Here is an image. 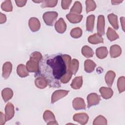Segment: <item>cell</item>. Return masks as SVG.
Wrapping results in <instances>:
<instances>
[{
	"mask_svg": "<svg viewBox=\"0 0 125 125\" xmlns=\"http://www.w3.org/2000/svg\"><path fill=\"white\" fill-rule=\"evenodd\" d=\"M6 21V17L5 14L0 13V23L2 24L5 22Z\"/></svg>",
	"mask_w": 125,
	"mask_h": 125,
	"instance_id": "obj_43",
	"label": "cell"
},
{
	"mask_svg": "<svg viewBox=\"0 0 125 125\" xmlns=\"http://www.w3.org/2000/svg\"><path fill=\"white\" fill-rule=\"evenodd\" d=\"M115 76L116 74L114 71L112 70H109L107 72L105 75V81L108 86H112L113 83L114 81Z\"/></svg>",
	"mask_w": 125,
	"mask_h": 125,
	"instance_id": "obj_22",
	"label": "cell"
},
{
	"mask_svg": "<svg viewBox=\"0 0 125 125\" xmlns=\"http://www.w3.org/2000/svg\"><path fill=\"white\" fill-rule=\"evenodd\" d=\"M15 110L13 104L11 103H8L5 107V117L6 121L11 120L14 116Z\"/></svg>",
	"mask_w": 125,
	"mask_h": 125,
	"instance_id": "obj_8",
	"label": "cell"
},
{
	"mask_svg": "<svg viewBox=\"0 0 125 125\" xmlns=\"http://www.w3.org/2000/svg\"><path fill=\"white\" fill-rule=\"evenodd\" d=\"M123 0H111V3L113 5H117L119 4L120 3L122 2Z\"/></svg>",
	"mask_w": 125,
	"mask_h": 125,
	"instance_id": "obj_45",
	"label": "cell"
},
{
	"mask_svg": "<svg viewBox=\"0 0 125 125\" xmlns=\"http://www.w3.org/2000/svg\"><path fill=\"white\" fill-rule=\"evenodd\" d=\"M66 18L71 23H77L82 21L83 18V16L80 14L69 13L66 15Z\"/></svg>",
	"mask_w": 125,
	"mask_h": 125,
	"instance_id": "obj_14",
	"label": "cell"
},
{
	"mask_svg": "<svg viewBox=\"0 0 125 125\" xmlns=\"http://www.w3.org/2000/svg\"><path fill=\"white\" fill-rule=\"evenodd\" d=\"M5 115L3 114L2 112H0V125H3L5 124L6 122Z\"/></svg>",
	"mask_w": 125,
	"mask_h": 125,
	"instance_id": "obj_42",
	"label": "cell"
},
{
	"mask_svg": "<svg viewBox=\"0 0 125 125\" xmlns=\"http://www.w3.org/2000/svg\"><path fill=\"white\" fill-rule=\"evenodd\" d=\"M35 84L36 86L40 89H43L47 85V82L45 78L42 76L37 77L35 80Z\"/></svg>",
	"mask_w": 125,
	"mask_h": 125,
	"instance_id": "obj_19",
	"label": "cell"
},
{
	"mask_svg": "<svg viewBox=\"0 0 125 125\" xmlns=\"http://www.w3.org/2000/svg\"><path fill=\"white\" fill-rule=\"evenodd\" d=\"M12 70V64L10 62H5L2 66V76L5 79H7Z\"/></svg>",
	"mask_w": 125,
	"mask_h": 125,
	"instance_id": "obj_13",
	"label": "cell"
},
{
	"mask_svg": "<svg viewBox=\"0 0 125 125\" xmlns=\"http://www.w3.org/2000/svg\"><path fill=\"white\" fill-rule=\"evenodd\" d=\"M117 87L120 93H122L125 90V78L124 76L120 77L118 78L117 83Z\"/></svg>",
	"mask_w": 125,
	"mask_h": 125,
	"instance_id": "obj_31",
	"label": "cell"
},
{
	"mask_svg": "<svg viewBox=\"0 0 125 125\" xmlns=\"http://www.w3.org/2000/svg\"><path fill=\"white\" fill-rule=\"evenodd\" d=\"M43 0H33V2H36V3H40V2H42Z\"/></svg>",
	"mask_w": 125,
	"mask_h": 125,
	"instance_id": "obj_46",
	"label": "cell"
},
{
	"mask_svg": "<svg viewBox=\"0 0 125 125\" xmlns=\"http://www.w3.org/2000/svg\"><path fill=\"white\" fill-rule=\"evenodd\" d=\"M107 124V120L102 115L98 116L93 122V125H106Z\"/></svg>",
	"mask_w": 125,
	"mask_h": 125,
	"instance_id": "obj_32",
	"label": "cell"
},
{
	"mask_svg": "<svg viewBox=\"0 0 125 125\" xmlns=\"http://www.w3.org/2000/svg\"><path fill=\"white\" fill-rule=\"evenodd\" d=\"M72 74L70 71H67L66 73L60 79L61 82L63 83H67L71 79Z\"/></svg>",
	"mask_w": 125,
	"mask_h": 125,
	"instance_id": "obj_38",
	"label": "cell"
},
{
	"mask_svg": "<svg viewBox=\"0 0 125 125\" xmlns=\"http://www.w3.org/2000/svg\"><path fill=\"white\" fill-rule=\"evenodd\" d=\"M83 81L82 76L76 77L72 81L71 87L74 89H80L83 85Z\"/></svg>",
	"mask_w": 125,
	"mask_h": 125,
	"instance_id": "obj_24",
	"label": "cell"
},
{
	"mask_svg": "<svg viewBox=\"0 0 125 125\" xmlns=\"http://www.w3.org/2000/svg\"><path fill=\"white\" fill-rule=\"evenodd\" d=\"M99 91L102 97L104 99H110L113 95V91L110 87H101L99 89Z\"/></svg>",
	"mask_w": 125,
	"mask_h": 125,
	"instance_id": "obj_15",
	"label": "cell"
},
{
	"mask_svg": "<svg viewBox=\"0 0 125 125\" xmlns=\"http://www.w3.org/2000/svg\"><path fill=\"white\" fill-rule=\"evenodd\" d=\"M83 34V31L80 27H76L73 28L70 32L71 36L75 39L80 38Z\"/></svg>",
	"mask_w": 125,
	"mask_h": 125,
	"instance_id": "obj_35",
	"label": "cell"
},
{
	"mask_svg": "<svg viewBox=\"0 0 125 125\" xmlns=\"http://www.w3.org/2000/svg\"><path fill=\"white\" fill-rule=\"evenodd\" d=\"M73 119L74 121L83 125L87 123L89 117L85 113H79L74 114L73 117Z\"/></svg>",
	"mask_w": 125,
	"mask_h": 125,
	"instance_id": "obj_6",
	"label": "cell"
},
{
	"mask_svg": "<svg viewBox=\"0 0 125 125\" xmlns=\"http://www.w3.org/2000/svg\"><path fill=\"white\" fill-rule=\"evenodd\" d=\"M39 62L33 60H29L27 62L26 67L28 71L30 72H37L39 71Z\"/></svg>",
	"mask_w": 125,
	"mask_h": 125,
	"instance_id": "obj_12",
	"label": "cell"
},
{
	"mask_svg": "<svg viewBox=\"0 0 125 125\" xmlns=\"http://www.w3.org/2000/svg\"><path fill=\"white\" fill-rule=\"evenodd\" d=\"M79 66V62L78 60L76 59H73L70 63L69 67V71H70L72 75H75L77 72Z\"/></svg>",
	"mask_w": 125,
	"mask_h": 125,
	"instance_id": "obj_27",
	"label": "cell"
},
{
	"mask_svg": "<svg viewBox=\"0 0 125 125\" xmlns=\"http://www.w3.org/2000/svg\"><path fill=\"white\" fill-rule=\"evenodd\" d=\"M66 24L64 20L61 18L58 20L55 24V28L58 33H63L66 29Z\"/></svg>",
	"mask_w": 125,
	"mask_h": 125,
	"instance_id": "obj_11",
	"label": "cell"
},
{
	"mask_svg": "<svg viewBox=\"0 0 125 125\" xmlns=\"http://www.w3.org/2000/svg\"><path fill=\"white\" fill-rule=\"evenodd\" d=\"M42 58V54L38 51H35L31 54L30 56V59L35 60L38 62H40Z\"/></svg>",
	"mask_w": 125,
	"mask_h": 125,
	"instance_id": "obj_37",
	"label": "cell"
},
{
	"mask_svg": "<svg viewBox=\"0 0 125 125\" xmlns=\"http://www.w3.org/2000/svg\"><path fill=\"white\" fill-rule=\"evenodd\" d=\"M43 118L44 121L48 125H58L55 119V116L53 112L50 110H45L43 115Z\"/></svg>",
	"mask_w": 125,
	"mask_h": 125,
	"instance_id": "obj_3",
	"label": "cell"
},
{
	"mask_svg": "<svg viewBox=\"0 0 125 125\" xmlns=\"http://www.w3.org/2000/svg\"><path fill=\"white\" fill-rule=\"evenodd\" d=\"M86 12L87 13L89 12L94 11L96 8L95 2L92 0H87L85 1Z\"/></svg>",
	"mask_w": 125,
	"mask_h": 125,
	"instance_id": "obj_34",
	"label": "cell"
},
{
	"mask_svg": "<svg viewBox=\"0 0 125 125\" xmlns=\"http://www.w3.org/2000/svg\"><path fill=\"white\" fill-rule=\"evenodd\" d=\"M120 21L121 23V25L122 26V29L123 31L125 32V18L124 17L120 18Z\"/></svg>",
	"mask_w": 125,
	"mask_h": 125,
	"instance_id": "obj_44",
	"label": "cell"
},
{
	"mask_svg": "<svg viewBox=\"0 0 125 125\" xmlns=\"http://www.w3.org/2000/svg\"><path fill=\"white\" fill-rule=\"evenodd\" d=\"M88 42L91 44H96L104 43V39L103 37L98 33H95L88 38Z\"/></svg>",
	"mask_w": 125,
	"mask_h": 125,
	"instance_id": "obj_17",
	"label": "cell"
},
{
	"mask_svg": "<svg viewBox=\"0 0 125 125\" xmlns=\"http://www.w3.org/2000/svg\"><path fill=\"white\" fill-rule=\"evenodd\" d=\"M57 0H43L41 4L42 8L45 7H53L57 4Z\"/></svg>",
	"mask_w": 125,
	"mask_h": 125,
	"instance_id": "obj_36",
	"label": "cell"
},
{
	"mask_svg": "<svg viewBox=\"0 0 125 125\" xmlns=\"http://www.w3.org/2000/svg\"><path fill=\"white\" fill-rule=\"evenodd\" d=\"M84 66L85 71L87 73H91L94 71L96 64L93 61L87 59L84 61Z\"/></svg>",
	"mask_w": 125,
	"mask_h": 125,
	"instance_id": "obj_21",
	"label": "cell"
},
{
	"mask_svg": "<svg viewBox=\"0 0 125 125\" xmlns=\"http://www.w3.org/2000/svg\"><path fill=\"white\" fill-rule=\"evenodd\" d=\"M69 92L68 90H58L54 91L51 96V103L53 104L59 100L66 96Z\"/></svg>",
	"mask_w": 125,
	"mask_h": 125,
	"instance_id": "obj_5",
	"label": "cell"
},
{
	"mask_svg": "<svg viewBox=\"0 0 125 125\" xmlns=\"http://www.w3.org/2000/svg\"><path fill=\"white\" fill-rule=\"evenodd\" d=\"M17 72L18 75L21 78L26 77L29 75L26 66L23 64H20L18 65Z\"/></svg>",
	"mask_w": 125,
	"mask_h": 125,
	"instance_id": "obj_25",
	"label": "cell"
},
{
	"mask_svg": "<svg viewBox=\"0 0 125 125\" xmlns=\"http://www.w3.org/2000/svg\"><path fill=\"white\" fill-rule=\"evenodd\" d=\"M107 18L109 22L115 29H118L119 28L118 17L114 14L111 13L107 16Z\"/></svg>",
	"mask_w": 125,
	"mask_h": 125,
	"instance_id": "obj_26",
	"label": "cell"
},
{
	"mask_svg": "<svg viewBox=\"0 0 125 125\" xmlns=\"http://www.w3.org/2000/svg\"><path fill=\"white\" fill-rule=\"evenodd\" d=\"M82 53L86 58L93 57L94 53L91 48L87 45H84L82 48Z\"/></svg>",
	"mask_w": 125,
	"mask_h": 125,
	"instance_id": "obj_29",
	"label": "cell"
},
{
	"mask_svg": "<svg viewBox=\"0 0 125 125\" xmlns=\"http://www.w3.org/2000/svg\"><path fill=\"white\" fill-rule=\"evenodd\" d=\"M82 11V5L80 1H76L75 2L73 6L70 9V13L77 14H80Z\"/></svg>",
	"mask_w": 125,
	"mask_h": 125,
	"instance_id": "obj_30",
	"label": "cell"
},
{
	"mask_svg": "<svg viewBox=\"0 0 125 125\" xmlns=\"http://www.w3.org/2000/svg\"><path fill=\"white\" fill-rule=\"evenodd\" d=\"M96 56L100 59H103L106 57L108 55V50L106 47L102 46L96 49Z\"/></svg>",
	"mask_w": 125,
	"mask_h": 125,
	"instance_id": "obj_23",
	"label": "cell"
},
{
	"mask_svg": "<svg viewBox=\"0 0 125 125\" xmlns=\"http://www.w3.org/2000/svg\"><path fill=\"white\" fill-rule=\"evenodd\" d=\"M62 58L63 60V61L65 62V63L66 64V68H67V71H69V67L71 62V57L68 55H66V54H64L62 55Z\"/></svg>",
	"mask_w": 125,
	"mask_h": 125,
	"instance_id": "obj_39",
	"label": "cell"
},
{
	"mask_svg": "<svg viewBox=\"0 0 125 125\" xmlns=\"http://www.w3.org/2000/svg\"><path fill=\"white\" fill-rule=\"evenodd\" d=\"M72 2L71 0H62L61 1V6L63 9H68Z\"/></svg>",
	"mask_w": 125,
	"mask_h": 125,
	"instance_id": "obj_40",
	"label": "cell"
},
{
	"mask_svg": "<svg viewBox=\"0 0 125 125\" xmlns=\"http://www.w3.org/2000/svg\"><path fill=\"white\" fill-rule=\"evenodd\" d=\"M95 16L90 15L87 17L86 22V29L88 32H92L95 22Z\"/></svg>",
	"mask_w": 125,
	"mask_h": 125,
	"instance_id": "obj_20",
	"label": "cell"
},
{
	"mask_svg": "<svg viewBox=\"0 0 125 125\" xmlns=\"http://www.w3.org/2000/svg\"><path fill=\"white\" fill-rule=\"evenodd\" d=\"M72 106L74 109L76 110L84 109L86 107L84 100L80 97H77L73 99L72 101Z\"/></svg>",
	"mask_w": 125,
	"mask_h": 125,
	"instance_id": "obj_9",
	"label": "cell"
},
{
	"mask_svg": "<svg viewBox=\"0 0 125 125\" xmlns=\"http://www.w3.org/2000/svg\"><path fill=\"white\" fill-rule=\"evenodd\" d=\"M122 53V49L121 47L117 44H114L111 46L110 48V55L112 58H115L119 57Z\"/></svg>",
	"mask_w": 125,
	"mask_h": 125,
	"instance_id": "obj_16",
	"label": "cell"
},
{
	"mask_svg": "<svg viewBox=\"0 0 125 125\" xmlns=\"http://www.w3.org/2000/svg\"><path fill=\"white\" fill-rule=\"evenodd\" d=\"M87 107L88 108L93 105H96L99 104L100 100V96L96 93H91L88 95L87 97Z\"/></svg>",
	"mask_w": 125,
	"mask_h": 125,
	"instance_id": "obj_4",
	"label": "cell"
},
{
	"mask_svg": "<svg viewBox=\"0 0 125 125\" xmlns=\"http://www.w3.org/2000/svg\"><path fill=\"white\" fill-rule=\"evenodd\" d=\"M1 96L5 102L10 100L13 96V91L10 88H5L1 91Z\"/></svg>",
	"mask_w": 125,
	"mask_h": 125,
	"instance_id": "obj_18",
	"label": "cell"
},
{
	"mask_svg": "<svg viewBox=\"0 0 125 125\" xmlns=\"http://www.w3.org/2000/svg\"><path fill=\"white\" fill-rule=\"evenodd\" d=\"M1 8L2 10L5 12H11L13 10V6L11 1L6 0L4 1L1 5Z\"/></svg>",
	"mask_w": 125,
	"mask_h": 125,
	"instance_id": "obj_33",
	"label": "cell"
},
{
	"mask_svg": "<svg viewBox=\"0 0 125 125\" xmlns=\"http://www.w3.org/2000/svg\"><path fill=\"white\" fill-rule=\"evenodd\" d=\"M106 36L110 41H113L119 38L118 34L111 27H108L106 32Z\"/></svg>",
	"mask_w": 125,
	"mask_h": 125,
	"instance_id": "obj_28",
	"label": "cell"
},
{
	"mask_svg": "<svg viewBox=\"0 0 125 125\" xmlns=\"http://www.w3.org/2000/svg\"><path fill=\"white\" fill-rule=\"evenodd\" d=\"M30 29L32 32H37L41 27V23L39 20L35 17L30 18L28 22Z\"/></svg>",
	"mask_w": 125,
	"mask_h": 125,
	"instance_id": "obj_10",
	"label": "cell"
},
{
	"mask_svg": "<svg viewBox=\"0 0 125 125\" xmlns=\"http://www.w3.org/2000/svg\"><path fill=\"white\" fill-rule=\"evenodd\" d=\"M104 26H105V20L104 17L103 15H100L98 17L97 30V32L100 36H103L104 34Z\"/></svg>",
	"mask_w": 125,
	"mask_h": 125,
	"instance_id": "obj_7",
	"label": "cell"
},
{
	"mask_svg": "<svg viewBox=\"0 0 125 125\" xmlns=\"http://www.w3.org/2000/svg\"><path fill=\"white\" fill-rule=\"evenodd\" d=\"M27 1L24 0H15V2L17 4V5L18 7H23L26 4Z\"/></svg>",
	"mask_w": 125,
	"mask_h": 125,
	"instance_id": "obj_41",
	"label": "cell"
},
{
	"mask_svg": "<svg viewBox=\"0 0 125 125\" xmlns=\"http://www.w3.org/2000/svg\"><path fill=\"white\" fill-rule=\"evenodd\" d=\"M46 63L52 68L53 77L56 79H60L67 71L66 66L62 55L48 60Z\"/></svg>",
	"mask_w": 125,
	"mask_h": 125,
	"instance_id": "obj_1",
	"label": "cell"
},
{
	"mask_svg": "<svg viewBox=\"0 0 125 125\" xmlns=\"http://www.w3.org/2000/svg\"><path fill=\"white\" fill-rule=\"evenodd\" d=\"M58 17V13L55 11H48L42 15L43 20L45 24L48 26H52Z\"/></svg>",
	"mask_w": 125,
	"mask_h": 125,
	"instance_id": "obj_2",
	"label": "cell"
}]
</instances>
